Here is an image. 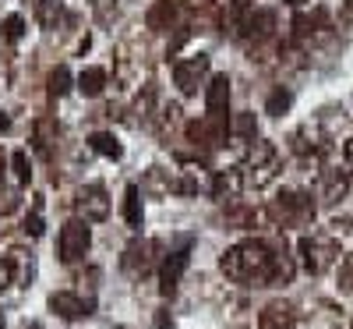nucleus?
<instances>
[{
  "label": "nucleus",
  "instance_id": "nucleus-27",
  "mask_svg": "<svg viewBox=\"0 0 353 329\" xmlns=\"http://www.w3.org/2000/svg\"><path fill=\"white\" fill-rule=\"evenodd\" d=\"M14 283V258H0V290H8Z\"/></svg>",
  "mask_w": 353,
  "mask_h": 329
},
{
  "label": "nucleus",
  "instance_id": "nucleus-10",
  "mask_svg": "<svg viewBox=\"0 0 353 329\" xmlns=\"http://www.w3.org/2000/svg\"><path fill=\"white\" fill-rule=\"evenodd\" d=\"M50 308H53V315H61V319H85V315H92L96 301H92V297H85V294L61 290V294L50 297Z\"/></svg>",
  "mask_w": 353,
  "mask_h": 329
},
{
  "label": "nucleus",
  "instance_id": "nucleus-4",
  "mask_svg": "<svg viewBox=\"0 0 353 329\" xmlns=\"http://www.w3.org/2000/svg\"><path fill=\"white\" fill-rule=\"evenodd\" d=\"M88 220H68L64 227H61V237H57V255H61V262L64 265H74V262H81L85 255H88V245H92V234H88V227H85Z\"/></svg>",
  "mask_w": 353,
  "mask_h": 329
},
{
  "label": "nucleus",
  "instance_id": "nucleus-35",
  "mask_svg": "<svg viewBox=\"0 0 353 329\" xmlns=\"http://www.w3.org/2000/svg\"><path fill=\"white\" fill-rule=\"evenodd\" d=\"M350 329H353V326H350Z\"/></svg>",
  "mask_w": 353,
  "mask_h": 329
},
{
  "label": "nucleus",
  "instance_id": "nucleus-28",
  "mask_svg": "<svg viewBox=\"0 0 353 329\" xmlns=\"http://www.w3.org/2000/svg\"><path fill=\"white\" fill-rule=\"evenodd\" d=\"M14 205H18V195H11V191H4V195H0V213H11Z\"/></svg>",
  "mask_w": 353,
  "mask_h": 329
},
{
  "label": "nucleus",
  "instance_id": "nucleus-19",
  "mask_svg": "<svg viewBox=\"0 0 353 329\" xmlns=\"http://www.w3.org/2000/svg\"><path fill=\"white\" fill-rule=\"evenodd\" d=\"M230 135L237 138V142H254V135H258L254 113H237V117H233V124H230Z\"/></svg>",
  "mask_w": 353,
  "mask_h": 329
},
{
  "label": "nucleus",
  "instance_id": "nucleus-25",
  "mask_svg": "<svg viewBox=\"0 0 353 329\" xmlns=\"http://www.w3.org/2000/svg\"><path fill=\"white\" fill-rule=\"evenodd\" d=\"M339 290L343 294H353V255L339 265Z\"/></svg>",
  "mask_w": 353,
  "mask_h": 329
},
{
  "label": "nucleus",
  "instance_id": "nucleus-16",
  "mask_svg": "<svg viewBox=\"0 0 353 329\" xmlns=\"http://www.w3.org/2000/svg\"><path fill=\"white\" fill-rule=\"evenodd\" d=\"M78 88L85 96H99L103 88H106V68H85L78 75Z\"/></svg>",
  "mask_w": 353,
  "mask_h": 329
},
{
  "label": "nucleus",
  "instance_id": "nucleus-15",
  "mask_svg": "<svg viewBox=\"0 0 353 329\" xmlns=\"http://www.w3.org/2000/svg\"><path fill=\"white\" fill-rule=\"evenodd\" d=\"M244 32L254 36V39H265V36H272V28H276V11H254L244 18Z\"/></svg>",
  "mask_w": 353,
  "mask_h": 329
},
{
  "label": "nucleus",
  "instance_id": "nucleus-26",
  "mask_svg": "<svg viewBox=\"0 0 353 329\" xmlns=\"http://www.w3.org/2000/svg\"><path fill=\"white\" fill-rule=\"evenodd\" d=\"M25 230L32 234V237H39V234H43V202H36V205H32V216L25 220Z\"/></svg>",
  "mask_w": 353,
  "mask_h": 329
},
{
  "label": "nucleus",
  "instance_id": "nucleus-29",
  "mask_svg": "<svg viewBox=\"0 0 353 329\" xmlns=\"http://www.w3.org/2000/svg\"><path fill=\"white\" fill-rule=\"evenodd\" d=\"M339 21L353 28V0H346V4H343V11H339Z\"/></svg>",
  "mask_w": 353,
  "mask_h": 329
},
{
  "label": "nucleus",
  "instance_id": "nucleus-23",
  "mask_svg": "<svg viewBox=\"0 0 353 329\" xmlns=\"http://www.w3.org/2000/svg\"><path fill=\"white\" fill-rule=\"evenodd\" d=\"M11 167H14V177H18V185H28V177H32V170H28L25 149H18V153L11 156Z\"/></svg>",
  "mask_w": 353,
  "mask_h": 329
},
{
  "label": "nucleus",
  "instance_id": "nucleus-12",
  "mask_svg": "<svg viewBox=\"0 0 353 329\" xmlns=\"http://www.w3.org/2000/svg\"><path fill=\"white\" fill-rule=\"evenodd\" d=\"M297 326V312L286 301H269L258 315V329H293Z\"/></svg>",
  "mask_w": 353,
  "mask_h": 329
},
{
  "label": "nucleus",
  "instance_id": "nucleus-7",
  "mask_svg": "<svg viewBox=\"0 0 353 329\" xmlns=\"http://www.w3.org/2000/svg\"><path fill=\"white\" fill-rule=\"evenodd\" d=\"M188 262H191V241H184L176 252H170L163 258V265H159V294L163 297H173L176 294V283H181Z\"/></svg>",
  "mask_w": 353,
  "mask_h": 329
},
{
  "label": "nucleus",
  "instance_id": "nucleus-8",
  "mask_svg": "<svg viewBox=\"0 0 353 329\" xmlns=\"http://www.w3.org/2000/svg\"><path fill=\"white\" fill-rule=\"evenodd\" d=\"M74 209H78V216L88 220V223H103L110 216V198H106V188L103 185H88L78 191L74 198Z\"/></svg>",
  "mask_w": 353,
  "mask_h": 329
},
{
  "label": "nucleus",
  "instance_id": "nucleus-20",
  "mask_svg": "<svg viewBox=\"0 0 353 329\" xmlns=\"http://www.w3.org/2000/svg\"><path fill=\"white\" fill-rule=\"evenodd\" d=\"M36 21L43 25V28H50V25H57V15H61V0H36Z\"/></svg>",
  "mask_w": 353,
  "mask_h": 329
},
{
  "label": "nucleus",
  "instance_id": "nucleus-18",
  "mask_svg": "<svg viewBox=\"0 0 353 329\" xmlns=\"http://www.w3.org/2000/svg\"><path fill=\"white\" fill-rule=\"evenodd\" d=\"M88 145H92V153H99L106 160H121V142H117L113 135H106V131H96L92 138H88Z\"/></svg>",
  "mask_w": 353,
  "mask_h": 329
},
{
  "label": "nucleus",
  "instance_id": "nucleus-14",
  "mask_svg": "<svg viewBox=\"0 0 353 329\" xmlns=\"http://www.w3.org/2000/svg\"><path fill=\"white\" fill-rule=\"evenodd\" d=\"M350 167L346 170H325L321 173V198L325 202H339L346 191H350Z\"/></svg>",
  "mask_w": 353,
  "mask_h": 329
},
{
  "label": "nucleus",
  "instance_id": "nucleus-3",
  "mask_svg": "<svg viewBox=\"0 0 353 329\" xmlns=\"http://www.w3.org/2000/svg\"><path fill=\"white\" fill-rule=\"evenodd\" d=\"M339 258V245L336 237L329 234H311V237H301V262L311 276H321L325 269H332Z\"/></svg>",
  "mask_w": 353,
  "mask_h": 329
},
{
  "label": "nucleus",
  "instance_id": "nucleus-2",
  "mask_svg": "<svg viewBox=\"0 0 353 329\" xmlns=\"http://www.w3.org/2000/svg\"><path fill=\"white\" fill-rule=\"evenodd\" d=\"M241 173H244V188H254V191L269 188L276 181V173H279V153H276V145L272 142H254V149H251L248 163L241 167Z\"/></svg>",
  "mask_w": 353,
  "mask_h": 329
},
{
  "label": "nucleus",
  "instance_id": "nucleus-24",
  "mask_svg": "<svg viewBox=\"0 0 353 329\" xmlns=\"http://www.w3.org/2000/svg\"><path fill=\"white\" fill-rule=\"evenodd\" d=\"M21 32H25V18L21 15H11L8 21H4V39H21Z\"/></svg>",
  "mask_w": 353,
  "mask_h": 329
},
{
  "label": "nucleus",
  "instance_id": "nucleus-11",
  "mask_svg": "<svg viewBox=\"0 0 353 329\" xmlns=\"http://www.w3.org/2000/svg\"><path fill=\"white\" fill-rule=\"evenodd\" d=\"M181 18H184V0H156L149 15H145V25L163 32V28H173Z\"/></svg>",
  "mask_w": 353,
  "mask_h": 329
},
{
  "label": "nucleus",
  "instance_id": "nucleus-31",
  "mask_svg": "<svg viewBox=\"0 0 353 329\" xmlns=\"http://www.w3.org/2000/svg\"><path fill=\"white\" fill-rule=\"evenodd\" d=\"M0 177H4V149H0Z\"/></svg>",
  "mask_w": 353,
  "mask_h": 329
},
{
  "label": "nucleus",
  "instance_id": "nucleus-30",
  "mask_svg": "<svg viewBox=\"0 0 353 329\" xmlns=\"http://www.w3.org/2000/svg\"><path fill=\"white\" fill-rule=\"evenodd\" d=\"M343 163H346V167L353 170V138H350V142L343 145Z\"/></svg>",
  "mask_w": 353,
  "mask_h": 329
},
{
  "label": "nucleus",
  "instance_id": "nucleus-22",
  "mask_svg": "<svg viewBox=\"0 0 353 329\" xmlns=\"http://www.w3.org/2000/svg\"><path fill=\"white\" fill-rule=\"evenodd\" d=\"M290 100H293V96L286 93V88H276V93L269 96V103H265V110L279 117V113H286V110H290Z\"/></svg>",
  "mask_w": 353,
  "mask_h": 329
},
{
  "label": "nucleus",
  "instance_id": "nucleus-34",
  "mask_svg": "<svg viewBox=\"0 0 353 329\" xmlns=\"http://www.w3.org/2000/svg\"><path fill=\"white\" fill-rule=\"evenodd\" d=\"M0 329H4V319H0Z\"/></svg>",
  "mask_w": 353,
  "mask_h": 329
},
{
  "label": "nucleus",
  "instance_id": "nucleus-32",
  "mask_svg": "<svg viewBox=\"0 0 353 329\" xmlns=\"http://www.w3.org/2000/svg\"><path fill=\"white\" fill-rule=\"evenodd\" d=\"M0 131H8V117H0Z\"/></svg>",
  "mask_w": 353,
  "mask_h": 329
},
{
  "label": "nucleus",
  "instance_id": "nucleus-33",
  "mask_svg": "<svg viewBox=\"0 0 353 329\" xmlns=\"http://www.w3.org/2000/svg\"><path fill=\"white\" fill-rule=\"evenodd\" d=\"M286 4H293V8H297V4H304V0H286Z\"/></svg>",
  "mask_w": 353,
  "mask_h": 329
},
{
  "label": "nucleus",
  "instance_id": "nucleus-6",
  "mask_svg": "<svg viewBox=\"0 0 353 329\" xmlns=\"http://www.w3.org/2000/svg\"><path fill=\"white\" fill-rule=\"evenodd\" d=\"M205 75H209V57L205 53H194V57H184V61H176L173 64V85L181 88L184 96H194Z\"/></svg>",
  "mask_w": 353,
  "mask_h": 329
},
{
  "label": "nucleus",
  "instance_id": "nucleus-13",
  "mask_svg": "<svg viewBox=\"0 0 353 329\" xmlns=\"http://www.w3.org/2000/svg\"><path fill=\"white\" fill-rule=\"evenodd\" d=\"M226 103H230V78L216 75L209 85H205V110H209V117L226 121Z\"/></svg>",
  "mask_w": 353,
  "mask_h": 329
},
{
  "label": "nucleus",
  "instance_id": "nucleus-17",
  "mask_svg": "<svg viewBox=\"0 0 353 329\" xmlns=\"http://www.w3.org/2000/svg\"><path fill=\"white\" fill-rule=\"evenodd\" d=\"M124 223L141 227V188L138 185H128V191H124Z\"/></svg>",
  "mask_w": 353,
  "mask_h": 329
},
{
  "label": "nucleus",
  "instance_id": "nucleus-5",
  "mask_svg": "<svg viewBox=\"0 0 353 329\" xmlns=\"http://www.w3.org/2000/svg\"><path fill=\"white\" fill-rule=\"evenodd\" d=\"M272 213L286 227H304L314 220V202H311V195H301V191H283L272 202Z\"/></svg>",
  "mask_w": 353,
  "mask_h": 329
},
{
  "label": "nucleus",
  "instance_id": "nucleus-9",
  "mask_svg": "<svg viewBox=\"0 0 353 329\" xmlns=\"http://www.w3.org/2000/svg\"><path fill=\"white\" fill-rule=\"evenodd\" d=\"M156 258H159V241H134V245H128L121 265L131 276H145L156 265Z\"/></svg>",
  "mask_w": 353,
  "mask_h": 329
},
{
  "label": "nucleus",
  "instance_id": "nucleus-21",
  "mask_svg": "<svg viewBox=\"0 0 353 329\" xmlns=\"http://www.w3.org/2000/svg\"><path fill=\"white\" fill-rule=\"evenodd\" d=\"M68 88H71V71L68 68H57L50 75V96H64Z\"/></svg>",
  "mask_w": 353,
  "mask_h": 329
},
{
  "label": "nucleus",
  "instance_id": "nucleus-1",
  "mask_svg": "<svg viewBox=\"0 0 353 329\" xmlns=\"http://www.w3.org/2000/svg\"><path fill=\"white\" fill-rule=\"evenodd\" d=\"M219 269H223V276H230L233 283H244V287H279V283H290L293 276L290 255L265 241L233 245L219 258Z\"/></svg>",
  "mask_w": 353,
  "mask_h": 329
}]
</instances>
